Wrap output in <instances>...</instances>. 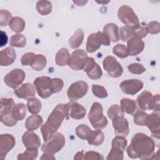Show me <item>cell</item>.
Returning a JSON list of instances; mask_svg holds the SVG:
<instances>
[{"label":"cell","mask_w":160,"mask_h":160,"mask_svg":"<svg viewBox=\"0 0 160 160\" xmlns=\"http://www.w3.org/2000/svg\"><path fill=\"white\" fill-rule=\"evenodd\" d=\"M155 142L154 140L143 133H136L131 139L127 148L128 156L132 159H152L154 154Z\"/></svg>","instance_id":"6da1fadb"},{"label":"cell","mask_w":160,"mask_h":160,"mask_svg":"<svg viewBox=\"0 0 160 160\" xmlns=\"http://www.w3.org/2000/svg\"><path fill=\"white\" fill-rule=\"evenodd\" d=\"M69 115V102L59 104L49 114L46 122L41 126V131L44 142L51 138L61 126L63 120Z\"/></svg>","instance_id":"7a4b0ae2"},{"label":"cell","mask_w":160,"mask_h":160,"mask_svg":"<svg viewBox=\"0 0 160 160\" xmlns=\"http://www.w3.org/2000/svg\"><path fill=\"white\" fill-rule=\"evenodd\" d=\"M88 119L91 125L95 129H102L106 127L108 121L103 115V109L101 104L94 102L88 114Z\"/></svg>","instance_id":"3957f363"},{"label":"cell","mask_w":160,"mask_h":160,"mask_svg":"<svg viewBox=\"0 0 160 160\" xmlns=\"http://www.w3.org/2000/svg\"><path fill=\"white\" fill-rule=\"evenodd\" d=\"M119 19L126 25V27L131 29H135L140 26L139 18L134 10L127 5L121 6L118 11Z\"/></svg>","instance_id":"277c9868"},{"label":"cell","mask_w":160,"mask_h":160,"mask_svg":"<svg viewBox=\"0 0 160 160\" xmlns=\"http://www.w3.org/2000/svg\"><path fill=\"white\" fill-rule=\"evenodd\" d=\"M65 137L59 132H56L50 139L44 142L41 146V150L43 152L54 154L59 151L65 144Z\"/></svg>","instance_id":"5b68a950"},{"label":"cell","mask_w":160,"mask_h":160,"mask_svg":"<svg viewBox=\"0 0 160 160\" xmlns=\"http://www.w3.org/2000/svg\"><path fill=\"white\" fill-rule=\"evenodd\" d=\"M34 86L38 95L46 99L53 94L52 78L48 76H41L37 78L34 81Z\"/></svg>","instance_id":"8992f818"},{"label":"cell","mask_w":160,"mask_h":160,"mask_svg":"<svg viewBox=\"0 0 160 160\" xmlns=\"http://www.w3.org/2000/svg\"><path fill=\"white\" fill-rule=\"evenodd\" d=\"M88 56L83 49H77L72 52L69 56L68 65L74 70L84 69Z\"/></svg>","instance_id":"52a82bcc"},{"label":"cell","mask_w":160,"mask_h":160,"mask_svg":"<svg viewBox=\"0 0 160 160\" xmlns=\"http://www.w3.org/2000/svg\"><path fill=\"white\" fill-rule=\"evenodd\" d=\"M88 90V85L86 82L78 81L72 83L68 88L67 95L69 99L74 102L84 96Z\"/></svg>","instance_id":"ba28073f"},{"label":"cell","mask_w":160,"mask_h":160,"mask_svg":"<svg viewBox=\"0 0 160 160\" xmlns=\"http://www.w3.org/2000/svg\"><path fill=\"white\" fill-rule=\"evenodd\" d=\"M102 66L109 75L112 78H119L122 74L123 69L121 65L112 56H108L104 59Z\"/></svg>","instance_id":"9c48e42d"},{"label":"cell","mask_w":160,"mask_h":160,"mask_svg":"<svg viewBox=\"0 0 160 160\" xmlns=\"http://www.w3.org/2000/svg\"><path fill=\"white\" fill-rule=\"evenodd\" d=\"M25 72L21 69H14L4 77L5 84L9 88L16 89L24 80Z\"/></svg>","instance_id":"30bf717a"},{"label":"cell","mask_w":160,"mask_h":160,"mask_svg":"<svg viewBox=\"0 0 160 160\" xmlns=\"http://www.w3.org/2000/svg\"><path fill=\"white\" fill-rule=\"evenodd\" d=\"M119 86L124 93L134 95L142 89L143 82L137 79H128L121 82Z\"/></svg>","instance_id":"8fae6325"},{"label":"cell","mask_w":160,"mask_h":160,"mask_svg":"<svg viewBox=\"0 0 160 160\" xmlns=\"http://www.w3.org/2000/svg\"><path fill=\"white\" fill-rule=\"evenodd\" d=\"M151 131L153 137L159 139L160 136L159 112H154L147 116L146 125Z\"/></svg>","instance_id":"7c38bea8"},{"label":"cell","mask_w":160,"mask_h":160,"mask_svg":"<svg viewBox=\"0 0 160 160\" xmlns=\"http://www.w3.org/2000/svg\"><path fill=\"white\" fill-rule=\"evenodd\" d=\"M16 144L15 138L9 134H2L0 136V158L4 159L6 154L14 148Z\"/></svg>","instance_id":"4fadbf2b"},{"label":"cell","mask_w":160,"mask_h":160,"mask_svg":"<svg viewBox=\"0 0 160 160\" xmlns=\"http://www.w3.org/2000/svg\"><path fill=\"white\" fill-rule=\"evenodd\" d=\"M84 71L86 72L90 79L94 80L99 79L102 74L101 67L95 62L94 58L91 57L88 58Z\"/></svg>","instance_id":"5bb4252c"},{"label":"cell","mask_w":160,"mask_h":160,"mask_svg":"<svg viewBox=\"0 0 160 160\" xmlns=\"http://www.w3.org/2000/svg\"><path fill=\"white\" fill-rule=\"evenodd\" d=\"M112 121L114 132L117 136L126 137L128 135L129 132V123L124 116L116 117Z\"/></svg>","instance_id":"9a60e30c"},{"label":"cell","mask_w":160,"mask_h":160,"mask_svg":"<svg viewBox=\"0 0 160 160\" xmlns=\"http://www.w3.org/2000/svg\"><path fill=\"white\" fill-rule=\"evenodd\" d=\"M144 48V41L136 36H133L128 41L127 50L129 56H134L140 54Z\"/></svg>","instance_id":"2e32d148"},{"label":"cell","mask_w":160,"mask_h":160,"mask_svg":"<svg viewBox=\"0 0 160 160\" xmlns=\"http://www.w3.org/2000/svg\"><path fill=\"white\" fill-rule=\"evenodd\" d=\"M22 141L26 149H38L41 145L40 138L32 131L25 132L22 137Z\"/></svg>","instance_id":"e0dca14e"},{"label":"cell","mask_w":160,"mask_h":160,"mask_svg":"<svg viewBox=\"0 0 160 160\" xmlns=\"http://www.w3.org/2000/svg\"><path fill=\"white\" fill-rule=\"evenodd\" d=\"M14 94L17 97L25 99H29L34 98L36 95L35 89L33 86L30 83H24L21 86L14 90Z\"/></svg>","instance_id":"ac0fdd59"},{"label":"cell","mask_w":160,"mask_h":160,"mask_svg":"<svg viewBox=\"0 0 160 160\" xmlns=\"http://www.w3.org/2000/svg\"><path fill=\"white\" fill-rule=\"evenodd\" d=\"M16 59V52L11 47H7L0 52V65L8 66L12 64Z\"/></svg>","instance_id":"d6986e66"},{"label":"cell","mask_w":160,"mask_h":160,"mask_svg":"<svg viewBox=\"0 0 160 160\" xmlns=\"http://www.w3.org/2000/svg\"><path fill=\"white\" fill-rule=\"evenodd\" d=\"M86 113L85 108L76 102H69V115L74 119H82Z\"/></svg>","instance_id":"ffe728a7"},{"label":"cell","mask_w":160,"mask_h":160,"mask_svg":"<svg viewBox=\"0 0 160 160\" xmlns=\"http://www.w3.org/2000/svg\"><path fill=\"white\" fill-rule=\"evenodd\" d=\"M101 42L97 32L91 34L87 40L86 50L89 52H94L101 46Z\"/></svg>","instance_id":"44dd1931"},{"label":"cell","mask_w":160,"mask_h":160,"mask_svg":"<svg viewBox=\"0 0 160 160\" xmlns=\"http://www.w3.org/2000/svg\"><path fill=\"white\" fill-rule=\"evenodd\" d=\"M103 32H104L112 42H118L119 40L118 27L114 23H108L103 28Z\"/></svg>","instance_id":"7402d4cb"},{"label":"cell","mask_w":160,"mask_h":160,"mask_svg":"<svg viewBox=\"0 0 160 160\" xmlns=\"http://www.w3.org/2000/svg\"><path fill=\"white\" fill-rule=\"evenodd\" d=\"M152 98V94L148 91H143L137 98V102L139 107L142 110L149 109V106L151 99Z\"/></svg>","instance_id":"603a6c76"},{"label":"cell","mask_w":160,"mask_h":160,"mask_svg":"<svg viewBox=\"0 0 160 160\" xmlns=\"http://www.w3.org/2000/svg\"><path fill=\"white\" fill-rule=\"evenodd\" d=\"M43 122L42 118L37 114H33L27 118L25 122V127L28 131H34L39 128Z\"/></svg>","instance_id":"cb8c5ba5"},{"label":"cell","mask_w":160,"mask_h":160,"mask_svg":"<svg viewBox=\"0 0 160 160\" xmlns=\"http://www.w3.org/2000/svg\"><path fill=\"white\" fill-rule=\"evenodd\" d=\"M104 139V135L101 129H96L91 131L87 141L90 145L99 146L101 145Z\"/></svg>","instance_id":"d4e9b609"},{"label":"cell","mask_w":160,"mask_h":160,"mask_svg":"<svg viewBox=\"0 0 160 160\" xmlns=\"http://www.w3.org/2000/svg\"><path fill=\"white\" fill-rule=\"evenodd\" d=\"M84 39V31L79 28L78 29L74 34L69 39V45L70 48L72 49L78 48L81 46Z\"/></svg>","instance_id":"484cf974"},{"label":"cell","mask_w":160,"mask_h":160,"mask_svg":"<svg viewBox=\"0 0 160 160\" xmlns=\"http://www.w3.org/2000/svg\"><path fill=\"white\" fill-rule=\"evenodd\" d=\"M69 53L67 49L61 48L56 53L55 56V61L58 66H64L68 64L69 58Z\"/></svg>","instance_id":"4316f807"},{"label":"cell","mask_w":160,"mask_h":160,"mask_svg":"<svg viewBox=\"0 0 160 160\" xmlns=\"http://www.w3.org/2000/svg\"><path fill=\"white\" fill-rule=\"evenodd\" d=\"M11 114L16 121L22 120L26 114V106L23 103H18L13 107Z\"/></svg>","instance_id":"83f0119b"},{"label":"cell","mask_w":160,"mask_h":160,"mask_svg":"<svg viewBox=\"0 0 160 160\" xmlns=\"http://www.w3.org/2000/svg\"><path fill=\"white\" fill-rule=\"evenodd\" d=\"M121 107L126 113L129 114H133L137 109L136 102L129 98H123L121 100Z\"/></svg>","instance_id":"f1b7e54d"},{"label":"cell","mask_w":160,"mask_h":160,"mask_svg":"<svg viewBox=\"0 0 160 160\" xmlns=\"http://www.w3.org/2000/svg\"><path fill=\"white\" fill-rule=\"evenodd\" d=\"M14 105V101L12 98H2L1 99L0 115H6L11 113Z\"/></svg>","instance_id":"f546056e"},{"label":"cell","mask_w":160,"mask_h":160,"mask_svg":"<svg viewBox=\"0 0 160 160\" xmlns=\"http://www.w3.org/2000/svg\"><path fill=\"white\" fill-rule=\"evenodd\" d=\"M10 29L16 32H22L25 28V21L20 17H14L9 24Z\"/></svg>","instance_id":"4dcf8cb0"},{"label":"cell","mask_w":160,"mask_h":160,"mask_svg":"<svg viewBox=\"0 0 160 160\" xmlns=\"http://www.w3.org/2000/svg\"><path fill=\"white\" fill-rule=\"evenodd\" d=\"M41 107V101L39 99L36 98H32L28 100L27 108L30 113L32 114H37L40 112Z\"/></svg>","instance_id":"1f68e13d"},{"label":"cell","mask_w":160,"mask_h":160,"mask_svg":"<svg viewBox=\"0 0 160 160\" xmlns=\"http://www.w3.org/2000/svg\"><path fill=\"white\" fill-rule=\"evenodd\" d=\"M47 60L44 56L42 54H36L32 61L31 67L35 71H39L43 69L46 66Z\"/></svg>","instance_id":"d6a6232c"},{"label":"cell","mask_w":160,"mask_h":160,"mask_svg":"<svg viewBox=\"0 0 160 160\" xmlns=\"http://www.w3.org/2000/svg\"><path fill=\"white\" fill-rule=\"evenodd\" d=\"M36 7L38 12L41 15H47L52 11V4L49 1H39Z\"/></svg>","instance_id":"836d02e7"},{"label":"cell","mask_w":160,"mask_h":160,"mask_svg":"<svg viewBox=\"0 0 160 160\" xmlns=\"http://www.w3.org/2000/svg\"><path fill=\"white\" fill-rule=\"evenodd\" d=\"M9 44L13 47L23 48L26 44V38L21 34H14L10 38Z\"/></svg>","instance_id":"e575fe53"},{"label":"cell","mask_w":160,"mask_h":160,"mask_svg":"<svg viewBox=\"0 0 160 160\" xmlns=\"http://www.w3.org/2000/svg\"><path fill=\"white\" fill-rule=\"evenodd\" d=\"M38 155V149L34 148H29L23 152L19 154L17 159L18 160H33L35 159Z\"/></svg>","instance_id":"d590c367"},{"label":"cell","mask_w":160,"mask_h":160,"mask_svg":"<svg viewBox=\"0 0 160 160\" xmlns=\"http://www.w3.org/2000/svg\"><path fill=\"white\" fill-rule=\"evenodd\" d=\"M91 131V129L86 124H80L76 128V134L78 138L84 140H87Z\"/></svg>","instance_id":"8d00e7d4"},{"label":"cell","mask_w":160,"mask_h":160,"mask_svg":"<svg viewBox=\"0 0 160 160\" xmlns=\"http://www.w3.org/2000/svg\"><path fill=\"white\" fill-rule=\"evenodd\" d=\"M124 112L121 108V106L114 104L110 106L108 111V116L111 119H113L118 116H124Z\"/></svg>","instance_id":"74e56055"},{"label":"cell","mask_w":160,"mask_h":160,"mask_svg":"<svg viewBox=\"0 0 160 160\" xmlns=\"http://www.w3.org/2000/svg\"><path fill=\"white\" fill-rule=\"evenodd\" d=\"M134 36L132 29L126 26H122L119 29V37L123 42L128 41Z\"/></svg>","instance_id":"f35d334b"},{"label":"cell","mask_w":160,"mask_h":160,"mask_svg":"<svg viewBox=\"0 0 160 160\" xmlns=\"http://www.w3.org/2000/svg\"><path fill=\"white\" fill-rule=\"evenodd\" d=\"M122 149L116 148L112 147L109 153L108 154L106 159L108 160H122L124 159V154Z\"/></svg>","instance_id":"ab89813d"},{"label":"cell","mask_w":160,"mask_h":160,"mask_svg":"<svg viewBox=\"0 0 160 160\" xmlns=\"http://www.w3.org/2000/svg\"><path fill=\"white\" fill-rule=\"evenodd\" d=\"M134 122L138 126H145L148 114L143 111H138L134 114Z\"/></svg>","instance_id":"60d3db41"},{"label":"cell","mask_w":160,"mask_h":160,"mask_svg":"<svg viewBox=\"0 0 160 160\" xmlns=\"http://www.w3.org/2000/svg\"><path fill=\"white\" fill-rule=\"evenodd\" d=\"M128 144V142L125 137L121 136H116L115 138H113L111 145L112 147H116L118 148L122 151L125 150Z\"/></svg>","instance_id":"b9f144b4"},{"label":"cell","mask_w":160,"mask_h":160,"mask_svg":"<svg viewBox=\"0 0 160 160\" xmlns=\"http://www.w3.org/2000/svg\"><path fill=\"white\" fill-rule=\"evenodd\" d=\"M112 52L118 57L121 58H124L129 56L126 47L122 44H118L114 46Z\"/></svg>","instance_id":"7bdbcfd3"},{"label":"cell","mask_w":160,"mask_h":160,"mask_svg":"<svg viewBox=\"0 0 160 160\" xmlns=\"http://www.w3.org/2000/svg\"><path fill=\"white\" fill-rule=\"evenodd\" d=\"M92 91L94 95L99 98H105L108 96L106 88L100 85L93 84L92 86Z\"/></svg>","instance_id":"ee69618b"},{"label":"cell","mask_w":160,"mask_h":160,"mask_svg":"<svg viewBox=\"0 0 160 160\" xmlns=\"http://www.w3.org/2000/svg\"><path fill=\"white\" fill-rule=\"evenodd\" d=\"M12 19L11 13L6 9L0 11V25L1 26H6L9 24Z\"/></svg>","instance_id":"f6af8a7d"},{"label":"cell","mask_w":160,"mask_h":160,"mask_svg":"<svg viewBox=\"0 0 160 160\" xmlns=\"http://www.w3.org/2000/svg\"><path fill=\"white\" fill-rule=\"evenodd\" d=\"M129 71L134 74H141L146 71V68L140 63H132L128 66Z\"/></svg>","instance_id":"bcb514c9"},{"label":"cell","mask_w":160,"mask_h":160,"mask_svg":"<svg viewBox=\"0 0 160 160\" xmlns=\"http://www.w3.org/2000/svg\"><path fill=\"white\" fill-rule=\"evenodd\" d=\"M1 122L8 127H12L15 126L18 122L12 116L11 112L6 114V115H1Z\"/></svg>","instance_id":"7dc6e473"},{"label":"cell","mask_w":160,"mask_h":160,"mask_svg":"<svg viewBox=\"0 0 160 160\" xmlns=\"http://www.w3.org/2000/svg\"><path fill=\"white\" fill-rule=\"evenodd\" d=\"M146 28L148 32L152 34H158L160 31V24L158 21H151L149 22Z\"/></svg>","instance_id":"c3c4849f"},{"label":"cell","mask_w":160,"mask_h":160,"mask_svg":"<svg viewBox=\"0 0 160 160\" xmlns=\"http://www.w3.org/2000/svg\"><path fill=\"white\" fill-rule=\"evenodd\" d=\"M35 54L33 52H26L25 53L21 59V63L23 66H31L32 61L35 57Z\"/></svg>","instance_id":"681fc988"},{"label":"cell","mask_w":160,"mask_h":160,"mask_svg":"<svg viewBox=\"0 0 160 160\" xmlns=\"http://www.w3.org/2000/svg\"><path fill=\"white\" fill-rule=\"evenodd\" d=\"M159 94H157L155 96H152L151 101L149 106V110H153L156 112H159Z\"/></svg>","instance_id":"f907efd6"},{"label":"cell","mask_w":160,"mask_h":160,"mask_svg":"<svg viewBox=\"0 0 160 160\" xmlns=\"http://www.w3.org/2000/svg\"><path fill=\"white\" fill-rule=\"evenodd\" d=\"M52 89L53 93H57L60 92L64 86L63 81L60 78H52Z\"/></svg>","instance_id":"816d5d0a"},{"label":"cell","mask_w":160,"mask_h":160,"mask_svg":"<svg viewBox=\"0 0 160 160\" xmlns=\"http://www.w3.org/2000/svg\"><path fill=\"white\" fill-rule=\"evenodd\" d=\"M84 159L85 160H90V159H104V157L99 153L95 151H88L84 153Z\"/></svg>","instance_id":"f5cc1de1"},{"label":"cell","mask_w":160,"mask_h":160,"mask_svg":"<svg viewBox=\"0 0 160 160\" xmlns=\"http://www.w3.org/2000/svg\"><path fill=\"white\" fill-rule=\"evenodd\" d=\"M133 34H134V36L138 37L140 39L144 38L146 36L147 34L148 33L147 29L146 27H142V26H139V28L133 29Z\"/></svg>","instance_id":"db71d44e"},{"label":"cell","mask_w":160,"mask_h":160,"mask_svg":"<svg viewBox=\"0 0 160 160\" xmlns=\"http://www.w3.org/2000/svg\"><path fill=\"white\" fill-rule=\"evenodd\" d=\"M99 38L100 39V41L101 42V44L104 45V46H109L110 45V42L111 41L109 39V38H108V36L103 32H100L98 31L97 32Z\"/></svg>","instance_id":"11a10c76"},{"label":"cell","mask_w":160,"mask_h":160,"mask_svg":"<svg viewBox=\"0 0 160 160\" xmlns=\"http://www.w3.org/2000/svg\"><path fill=\"white\" fill-rule=\"evenodd\" d=\"M8 42V36L6 35V33L1 31V47H2L4 45L6 44Z\"/></svg>","instance_id":"9f6ffc18"},{"label":"cell","mask_w":160,"mask_h":160,"mask_svg":"<svg viewBox=\"0 0 160 160\" xmlns=\"http://www.w3.org/2000/svg\"><path fill=\"white\" fill-rule=\"evenodd\" d=\"M40 159H44V160H50V159H55V157L53 156V154L44 152L42 156L40 158Z\"/></svg>","instance_id":"6f0895ef"},{"label":"cell","mask_w":160,"mask_h":160,"mask_svg":"<svg viewBox=\"0 0 160 160\" xmlns=\"http://www.w3.org/2000/svg\"><path fill=\"white\" fill-rule=\"evenodd\" d=\"M84 153L83 151H79L75 154L74 157V159H84Z\"/></svg>","instance_id":"680465c9"},{"label":"cell","mask_w":160,"mask_h":160,"mask_svg":"<svg viewBox=\"0 0 160 160\" xmlns=\"http://www.w3.org/2000/svg\"><path fill=\"white\" fill-rule=\"evenodd\" d=\"M74 3L76 4L78 6H82V4H84V3L87 2V1H73Z\"/></svg>","instance_id":"91938a15"},{"label":"cell","mask_w":160,"mask_h":160,"mask_svg":"<svg viewBox=\"0 0 160 160\" xmlns=\"http://www.w3.org/2000/svg\"><path fill=\"white\" fill-rule=\"evenodd\" d=\"M96 2H98V3H100V4H101V3L107 4V3H108L109 2V1H96Z\"/></svg>","instance_id":"94428289"}]
</instances>
